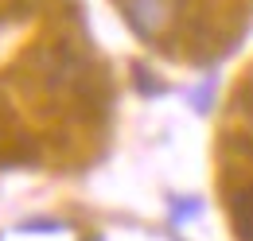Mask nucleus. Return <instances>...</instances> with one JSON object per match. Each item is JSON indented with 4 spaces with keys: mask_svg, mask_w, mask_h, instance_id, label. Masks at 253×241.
Listing matches in <instances>:
<instances>
[{
    "mask_svg": "<svg viewBox=\"0 0 253 241\" xmlns=\"http://www.w3.org/2000/svg\"><path fill=\"white\" fill-rule=\"evenodd\" d=\"M230 222H234L238 241H253V183L230 195Z\"/></svg>",
    "mask_w": 253,
    "mask_h": 241,
    "instance_id": "f03ea898",
    "label": "nucleus"
},
{
    "mask_svg": "<svg viewBox=\"0 0 253 241\" xmlns=\"http://www.w3.org/2000/svg\"><path fill=\"white\" fill-rule=\"evenodd\" d=\"M168 4L171 0H128V20L140 35H156L160 24L168 20Z\"/></svg>",
    "mask_w": 253,
    "mask_h": 241,
    "instance_id": "f257e3e1",
    "label": "nucleus"
}]
</instances>
